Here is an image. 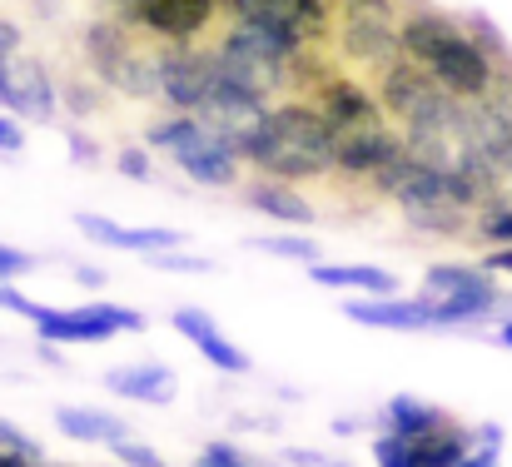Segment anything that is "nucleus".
<instances>
[{
  "instance_id": "f257e3e1",
  "label": "nucleus",
  "mask_w": 512,
  "mask_h": 467,
  "mask_svg": "<svg viewBox=\"0 0 512 467\" xmlns=\"http://www.w3.org/2000/svg\"><path fill=\"white\" fill-rule=\"evenodd\" d=\"M244 159L269 179H319L334 169V125L294 95L264 110V120L244 140Z\"/></svg>"
},
{
  "instance_id": "f03ea898",
  "label": "nucleus",
  "mask_w": 512,
  "mask_h": 467,
  "mask_svg": "<svg viewBox=\"0 0 512 467\" xmlns=\"http://www.w3.org/2000/svg\"><path fill=\"white\" fill-rule=\"evenodd\" d=\"M398 20L403 10L393 0H348L334 5V50L348 65H363L373 75H383L403 50H398Z\"/></svg>"
},
{
  "instance_id": "7ed1b4c3",
  "label": "nucleus",
  "mask_w": 512,
  "mask_h": 467,
  "mask_svg": "<svg viewBox=\"0 0 512 467\" xmlns=\"http://www.w3.org/2000/svg\"><path fill=\"white\" fill-rule=\"evenodd\" d=\"M378 105H383V115H388V120H398V130H408V125L453 120L463 100H453V95L433 80V70H428V65H418V60L398 55V60L378 75Z\"/></svg>"
},
{
  "instance_id": "20e7f679",
  "label": "nucleus",
  "mask_w": 512,
  "mask_h": 467,
  "mask_svg": "<svg viewBox=\"0 0 512 467\" xmlns=\"http://www.w3.org/2000/svg\"><path fill=\"white\" fill-rule=\"evenodd\" d=\"M493 40L488 35H478V30H458L433 60H428V70H433V80L453 95V100H478L493 80H498V70L508 65V60H498L493 50H488Z\"/></svg>"
},
{
  "instance_id": "39448f33",
  "label": "nucleus",
  "mask_w": 512,
  "mask_h": 467,
  "mask_svg": "<svg viewBox=\"0 0 512 467\" xmlns=\"http://www.w3.org/2000/svg\"><path fill=\"white\" fill-rule=\"evenodd\" d=\"M229 20H254L279 30L289 45H329L334 40V5L329 0H224Z\"/></svg>"
},
{
  "instance_id": "423d86ee",
  "label": "nucleus",
  "mask_w": 512,
  "mask_h": 467,
  "mask_svg": "<svg viewBox=\"0 0 512 467\" xmlns=\"http://www.w3.org/2000/svg\"><path fill=\"white\" fill-rule=\"evenodd\" d=\"M224 0H115V15H125L150 40H199Z\"/></svg>"
},
{
  "instance_id": "0eeeda50",
  "label": "nucleus",
  "mask_w": 512,
  "mask_h": 467,
  "mask_svg": "<svg viewBox=\"0 0 512 467\" xmlns=\"http://www.w3.org/2000/svg\"><path fill=\"white\" fill-rule=\"evenodd\" d=\"M264 110H269V100L264 95H254V90H244V85H234V80H224V75H214V85L204 90V100L189 110L204 130H214V135H224V140H234L239 145V155H244V140L254 135V125L264 120Z\"/></svg>"
},
{
  "instance_id": "6e6552de",
  "label": "nucleus",
  "mask_w": 512,
  "mask_h": 467,
  "mask_svg": "<svg viewBox=\"0 0 512 467\" xmlns=\"http://www.w3.org/2000/svg\"><path fill=\"white\" fill-rule=\"evenodd\" d=\"M209 85H214V45L160 40V95L174 110H194Z\"/></svg>"
},
{
  "instance_id": "1a4fd4ad",
  "label": "nucleus",
  "mask_w": 512,
  "mask_h": 467,
  "mask_svg": "<svg viewBox=\"0 0 512 467\" xmlns=\"http://www.w3.org/2000/svg\"><path fill=\"white\" fill-rule=\"evenodd\" d=\"M403 155V130L383 120H368V125H348V130H334V169L353 174V179H368L383 174L393 159Z\"/></svg>"
},
{
  "instance_id": "9d476101",
  "label": "nucleus",
  "mask_w": 512,
  "mask_h": 467,
  "mask_svg": "<svg viewBox=\"0 0 512 467\" xmlns=\"http://www.w3.org/2000/svg\"><path fill=\"white\" fill-rule=\"evenodd\" d=\"M0 105L10 115H20V120H35V125L55 120V80H50V70L35 55L15 50L0 65Z\"/></svg>"
},
{
  "instance_id": "9b49d317",
  "label": "nucleus",
  "mask_w": 512,
  "mask_h": 467,
  "mask_svg": "<svg viewBox=\"0 0 512 467\" xmlns=\"http://www.w3.org/2000/svg\"><path fill=\"white\" fill-rule=\"evenodd\" d=\"M35 328H40V338L45 343H95V338H110L115 328H145V318L130 309H115V304H85V309L75 313H40L35 318Z\"/></svg>"
},
{
  "instance_id": "f8f14e48",
  "label": "nucleus",
  "mask_w": 512,
  "mask_h": 467,
  "mask_svg": "<svg viewBox=\"0 0 512 467\" xmlns=\"http://www.w3.org/2000/svg\"><path fill=\"white\" fill-rule=\"evenodd\" d=\"M170 155H174V164H179L189 179H199V184H239V159H244L239 145L224 140V135H214V130H204V125H194Z\"/></svg>"
},
{
  "instance_id": "ddd939ff",
  "label": "nucleus",
  "mask_w": 512,
  "mask_h": 467,
  "mask_svg": "<svg viewBox=\"0 0 512 467\" xmlns=\"http://www.w3.org/2000/svg\"><path fill=\"white\" fill-rule=\"evenodd\" d=\"M309 105L334 125V130H348V125H368V120H383V105L378 95L363 85V80H348L343 70H329L314 90H309Z\"/></svg>"
},
{
  "instance_id": "4468645a",
  "label": "nucleus",
  "mask_w": 512,
  "mask_h": 467,
  "mask_svg": "<svg viewBox=\"0 0 512 467\" xmlns=\"http://www.w3.org/2000/svg\"><path fill=\"white\" fill-rule=\"evenodd\" d=\"M463 30V20H453L448 10H433V5H408L403 20H398V50L418 65H428L453 35Z\"/></svg>"
},
{
  "instance_id": "2eb2a0df",
  "label": "nucleus",
  "mask_w": 512,
  "mask_h": 467,
  "mask_svg": "<svg viewBox=\"0 0 512 467\" xmlns=\"http://www.w3.org/2000/svg\"><path fill=\"white\" fill-rule=\"evenodd\" d=\"M174 328H179V333H184V338H189L214 368H224V373H249V358H244L234 343H224V333H219L199 309H179L174 313Z\"/></svg>"
},
{
  "instance_id": "dca6fc26",
  "label": "nucleus",
  "mask_w": 512,
  "mask_h": 467,
  "mask_svg": "<svg viewBox=\"0 0 512 467\" xmlns=\"http://www.w3.org/2000/svg\"><path fill=\"white\" fill-rule=\"evenodd\" d=\"M343 313L353 323H368V328H428L438 323L433 299H378V304H343Z\"/></svg>"
},
{
  "instance_id": "f3484780",
  "label": "nucleus",
  "mask_w": 512,
  "mask_h": 467,
  "mask_svg": "<svg viewBox=\"0 0 512 467\" xmlns=\"http://www.w3.org/2000/svg\"><path fill=\"white\" fill-rule=\"evenodd\" d=\"M110 393L135 398V403H170L174 398V373L165 363H135V368H110Z\"/></svg>"
},
{
  "instance_id": "a211bd4d",
  "label": "nucleus",
  "mask_w": 512,
  "mask_h": 467,
  "mask_svg": "<svg viewBox=\"0 0 512 467\" xmlns=\"http://www.w3.org/2000/svg\"><path fill=\"white\" fill-rule=\"evenodd\" d=\"M244 199H249L259 214H269V219H284V224H309V219H314V204H309L304 194H294L289 184H269V174L249 179Z\"/></svg>"
},
{
  "instance_id": "6ab92c4d",
  "label": "nucleus",
  "mask_w": 512,
  "mask_h": 467,
  "mask_svg": "<svg viewBox=\"0 0 512 467\" xmlns=\"http://www.w3.org/2000/svg\"><path fill=\"white\" fill-rule=\"evenodd\" d=\"M75 224L85 229V239L115 244V249H174L179 244V234H170V229H120V224H110L100 214H80Z\"/></svg>"
},
{
  "instance_id": "aec40b11",
  "label": "nucleus",
  "mask_w": 512,
  "mask_h": 467,
  "mask_svg": "<svg viewBox=\"0 0 512 467\" xmlns=\"http://www.w3.org/2000/svg\"><path fill=\"white\" fill-rule=\"evenodd\" d=\"M309 274L324 289H368V294H393L398 289V279L388 269H373V264H319L314 259Z\"/></svg>"
},
{
  "instance_id": "412c9836",
  "label": "nucleus",
  "mask_w": 512,
  "mask_h": 467,
  "mask_svg": "<svg viewBox=\"0 0 512 467\" xmlns=\"http://www.w3.org/2000/svg\"><path fill=\"white\" fill-rule=\"evenodd\" d=\"M468 289H493V274L478 264H438L423 279V299H448V294H468Z\"/></svg>"
},
{
  "instance_id": "4be33fe9",
  "label": "nucleus",
  "mask_w": 512,
  "mask_h": 467,
  "mask_svg": "<svg viewBox=\"0 0 512 467\" xmlns=\"http://www.w3.org/2000/svg\"><path fill=\"white\" fill-rule=\"evenodd\" d=\"M55 423H60L65 438H80V443H120L125 438V428L115 418L95 413V408H60Z\"/></svg>"
},
{
  "instance_id": "5701e85b",
  "label": "nucleus",
  "mask_w": 512,
  "mask_h": 467,
  "mask_svg": "<svg viewBox=\"0 0 512 467\" xmlns=\"http://www.w3.org/2000/svg\"><path fill=\"white\" fill-rule=\"evenodd\" d=\"M463 453H468V438H463L458 428H448V423H438V428H428V433L413 438L418 467H453Z\"/></svg>"
},
{
  "instance_id": "b1692460",
  "label": "nucleus",
  "mask_w": 512,
  "mask_h": 467,
  "mask_svg": "<svg viewBox=\"0 0 512 467\" xmlns=\"http://www.w3.org/2000/svg\"><path fill=\"white\" fill-rule=\"evenodd\" d=\"M438 423H448V418H443L438 408L418 403V398H393V403H388V433L418 438V433H428V428H438Z\"/></svg>"
},
{
  "instance_id": "393cba45",
  "label": "nucleus",
  "mask_w": 512,
  "mask_h": 467,
  "mask_svg": "<svg viewBox=\"0 0 512 467\" xmlns=\"http://www.w3.org/2000/svg\"><path fill=\"white\" fill-rule=\"evenodd\" d=\"M478 239H488V244H512V204H488V209H478Z\"/></svg>"
},
{
  "instance_id": "a878e982",
  "label": "nucleus",
  "mask_w": 512,
  "mask_h": 467,
  "mask_svg": "<svg viewBox=\"0 0 512 467\" xmlns=\"http://www.w3.org/2000/svg\"><path fill=\"white\" fill-rule=\"evenodd\" d=\"M254 249L279 254V259H304V264L319 259V244L314 239H289V234H264V239H254Z\"/></svg>"
},
{
  "instance_id": "bb28decb",
  "label": "nucleus",
  "mask_w": 512,
  "mask_h": 467,
  "mask_svg": "<svg viewBox=\"0 0 512 467\" xmlns=\"http://www.w3.org/2000/svg\"><path fill=\"white\" fill-rule=\"evenodd\" d=\"M373 458H378V467H418V458H413V438H408V433H383L378 448H373Z\"/></svg>"
},
{
  "instance_id": "cd10ccee",
  "label": "nucleus",
  "mask_w": 512,
  "mask_h": 467,
  "mask_svg": "<svg viewBox=\"0 0 512 467\" xmlns=\"http://www.w3.org/2000/svg\"><path fill=\"white\" fill-rule=\"evenodd\" d=\"M0 453H15V458H30V463H40V443H35V438H25V433H15L5 418H0Z\"/></svg>"
},
{
  "instance_id": "c85d7f7f",
  "label": "nucleus",
  "mask_w": 512,
  "mask_h": 467,
  "mask_svg": "<svg viewBox=\"0 0 512 467\" xmlns=\"http://www.w3.org/2000/svg\"><path fill=\"white\" fill-rule=\"evenodd\" d=\"M65 100H70V110H75V115H95V110H100V85L70 80V85H65Z\"/></svg>"
},
{
  "instance_id": "c756f323",
  "label": "nucleus",
  "mask_w": 512,
  "mask_h": 467,
  "mask_svg": "<svg viewBox=\"0 0 512 467\" xmlns=\"http://www.w3.org/2000/svg\"><path fill=\"white\" fill-rule=\"evenodd\" d=\"M115 458L130 463V467H165V458H160L155 448H140V443H125V438L115 443Z\"/></svg>"
},
{
  "instance_id": "7c9ffc66",
  "label": "nucleus",
  "mask_w": 512,
  "mask_h": 467,
  "mask_svg": "<svg viewBox=\"0 0 512 467\" xmlns=\"http://www.w3.org/2000/svg\"><path fill=\"white\" fill-rule=\"evenodd\" d=\"M30 269H35V259H30V254H20V249L0 244V279H15V274H30Z\"/></svg>"
},
{
  "instance_id": "2f4dec72",
  "label": "nucleus",
  "mask_w": 512,
  "mask_h": 467,
  "mask_svg": "<svg viewBox=\"0 0 512 467\" xmlns=\"http://www.w3.org/2000/svg\"><path fill=\"white\" fill-rule=\"evenodd\" d=\"M0 309H10V313H20V318H40V304H30V299H25V294H15V289H10V284H0Z\"/></svg>"
},
{
  "instance_id": "473e14b6",
  "label": "nucleus",
  "mask_w": 512,
  "mask_h": 467,
  "mask_svg": "<svg viewBox=\"0 0 512 467\" xmlns=\"http://www.w3.org/2000/svg\"><path fill=\"white\" fill-rule=\"evenodd\" d=\"M155 264H160V269H174V274H209V269H214L209 259H184V254H160Z\"/></svg>"
},
{
  "instance_id": "72a5a7b5",
  "label": "nucleus",
  "mask_w": 512,
  "mask_h": 467,
  "mask_svg": "<svg viewBox=\"0 0 512 467\" xmlns=\"http://www.w3.org/2000/svg\"><path fill=\"white\" fill-rule=\"evenodd\" d=\"M115 164H120V174H130V179H145V174H150V155H145V150H135V145H130V150H120Z\"/></svg>"
},
{
  "instance_id": "f704fd0d",
  "label": "nucleus",
  "mask_w": 512,
  "mask_h": 467,
  "mask_svg": "<svg viewBox=\"0 0 512 467\" xmlns=\"http://www.w3.org/2000/svg\"><path fill=\"white\" fill-rule=\"evenodd\" d=\"M453 467H498V438H483L478 453H463Z\"/></svg>"
},
{
  "instance_id": "c9c22d12",
  "label": "nucleus",
  "mask_w": 512,
  "mask_h": 467,
  "mask_svg": "<svg viewBox=\"0 0 512 467\" xmlns=\"http://www.w3.org/2000/svg\"><path fill=\"white\" fill-rule=\"evenodd\" d=\"M204 463L209 467H249L229 443H209V448H204Z\"/></svg>"
},
{
  "instance_id": "e433bc0d",
  "label": "nucleus",
  "mask_w": 512,
  "mask_h": 467,
  "mask_svg": "<svg viewBox=\"0 0 512 467\" xmlns=\"http://www.w3.org/2000/svg\"><path fill=\"white\" fill-rule=\"evenodd\" d=\"M20 50V25H10V20H0V65L10 60Z\"/></svg>"
},
{
  "instance_id": "4c0bfd02",
  "label": "nucleus",
  "mask_w": 512,
  "mask_h": 467,
  "mask_svg": "<svg viewBox=\"0 0 512 467\" xmlns=\"http://www.w3.org/2000/svg\"><path fill=\"white\" fill-rule=\"evenodd\" d=\"M0 150H20V125L15 120H0Z\"/></svg>"
},
{
  "instance_id": "58836bf2",
  "label": "nucleus",
  "mask_w": 512,
  "mask_h": 467,
  "mask_svg": "<svg viewBox=\"0 0 512 467\" xmlns=\"http://www.w3.org/2000/svg\"><path fill=\"white\" fill-rule=\"evenodd\" d=\"M483 269H503V274H512V244H503L498 254H488V259H483Z\"/></svg>"
},
{
  "instance_id": "ea45409f",
  "label": "nucleus",
  "mask_w": 512,
  "mask_h": 467,
  "mask_svg": "<svg viewBox=\"0 0 512 467\" xmlns=\"http://www.w3.org/2000/svg\"><path fill=\"white\" fill-rule=\"evenodd\" d=\"M498 343H503V348H512V323H503V333H498Z\"/></svg>"
},
{
  "instance_id": "a19ab883",
  "label": "nucleus",
  "mask_w": 512,
  "mask_h": 467,
  "mask_svg": "<svg viewBox=\"0 0 512 467\" xmlns=\"http://www.w3.org/2000/svg\"><path fill=\"white\" fill-rule=\"evenodd\" d=\"M189 467H209V463H204V458H199V463H189Z\"/></svg>"
},
{
  "instance_id": "79ce46f5",
  "label": "nucleus",
  "mask_w": 512,
  "mask_h": 467,
  "mask_svg": "<svg viewBox=\"0 0 512 467\" xmlns=\"http://www.w3.org/2000/svg\"><path fill=\"white\" fill-rule=\"evenodd\" d=\"M329 5H348V0H329Z\"/></svg>"
}]
</instances>
